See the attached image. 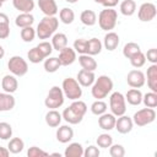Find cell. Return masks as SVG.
I'll return each instance as SVG.
<instances>
[{
  "instance_id": "obj_22",
  "label": "cell",
  "mask_w": 157,
  "mask_h": 157,
  "mask_svg": "<svg viewBox=\"0 0 157 157\" xmlns=\"http://www.w3.org/2000/svg\"><path fill=\"white\" fill-rule=\"evenodd\" d=\"M33 22H34V16L31 12H20V15H17L15 18V25L20 28L32 26Z\"/></svg>"
},
{
  "instance_id": "obj_38",
  "label": "cell",
  "mask_w": 157,
  "mask_h": 157,
  "mask_svg": "<svg viewBox=\"0 0 157 157\" xmlns=\"http://www.w3.org/2000/svg\"><path fill=\"white\" fill-rule=\"evenodd\" d=\"M129 60H130V64H131L132 67L140 69V67H142V66L145 65V63H146V56H145V54H144L142 52H139V53L134 54L131 58H129Z\"/></svg>"
},
{
  "instance_id": "obj_52",
  "label": "cell",
  "mask_w": 157,
  "mask_h": 157,
  "mask_svg": "<svg viewBox=\"0 0 157 157\" xmlns=\"http://www.w3.org/2000/svg\"><path fill=\"white\" fill-rule=\"evenodd\" d=\"M5 55V49L2 48V45H0V59H2Z\"/></svg>"
},
{
  "instance_id": "obj_2",
  "label": "cell",
  "mask_w": 157,
  "mask_h": 157,
  "mask_svg": "<svg viewBox=\"0 0 157 157\" xmlns=\"http://www.w3.org/2000/svg\"><path fill=\"white\" fill-rule=\"evenodd\" d=\"M91 94L96 99H103L105 98L113 90V81L107 75H101L98 78L94 80L93 85L91 86Z\"/></svg>"
},
{
  "instance_id": "obj_41",
  "label": "cell",
  "mask_w": 157,
  "mask_h": 157,
  "mask_svg": "<svg viewBox=\"0 0 157 157\" xmlns=\"http://www.w3.org/2000/svg\"><path fill=\"white\" fill-rule=\"evenodd\" d=\"M96 142H97L98 147H101V148H108V147L113 144V137H112L109 134L103 132V134L98 135Z\"/></svg>"
},
{
  "instance_id": "obj_48",
  "label": "cell",
  "mask_w": 157,
  "mask_h": 157,
  "mask_svg": "<svg viewBox=\"0 0 157 157\" xmlns=\"http://www.w3.org/2000/svg\"><path fill=\"white\" fill-rule=\"evenodd\" d=\"M101 155L99 150L97 146L94 145H91L88 147H86V150H83V156L85 157H98Z\"/></svg>"
},
{
  "instance_id": "obj_31",
  "label": "cell",
  "mask_w": 157,
  "mask_h": 157,
  "mask_svg": "<svg viewBox=\"0 0 157 157\" xmlns=\"http://www.w3.org/2000/svg\"><path fill=\"white\" fill-rule=\"evenodd\" d=\"M80 21L85 25V26H94L97 22V15L93 10H83L80 15Z\"/></svg>"
},
{
  "instance_id": "obj_1",
  "label": "cell",
  "mask_w": 157,
  "mask_h": 157,
  "mask_svg": "<svg viewBox=\"0 0 157 157\" xmlns=\"http://www.w3.org/2000/svg\"><path fill=\"white\" fill-rule=\"evenodd\" d=\"M86 113H87L86 103L83 101L75 99L67 108L64 109V112L61 113V117L66 123H69L71 125H76L82 121Z\"/></svg>"
},
{
  "instance_id": "obj_13",
  "label": "cell",
  "mask_w": 157,
  "mask_h": 157,
  "mask_svg": "<svg viewBox=\"0 0 157 157\" xmlns=\"http://www.w3.org/2000/svg\"><path fill=\"white\" fill-rule=\"evenodd\" d=\"M76 54L77 53L74 50V48L65 47L64 49H61L59 52V56H58L61 66H69V65L74 64L76 60Z\"/></svg>"
},
{
  "instance_id": "obj_44",
  "label": "cell",
  "mask_w": 157,
  "mask_h": 157,
  "mask_svg": "<svg viewBox=\"0 0 157 157\" xmlns=\"http://www.w3.org/2000/svg\"><path fill=\"white\" fill-rule=\"evenodd\" d=\"M37 49H38V50H39V53L44 56V59H45V58H48V56L52 54V52L54 50V49H53L52 43H49V42H47V40L40 42V43L37 45Z\"/></svg>"
},
{
  "instance_id": "obj_11",
  "label": "cell",
  "mask_w": 157,
  "mask_h": 157,
  "mask_svg": "<svg viewBox=\"0 0 157 157\" xmlns=\"http://www.w3.org/2000/svg\"><path fill=\"white\" fill-rule=\"evenodd\" d=\"M126 82L131 88H140L145 85L146 82V76L145 74L139 70V69H134L130 70L126 75Z\"/></svg>"
},
{
  "instance_id": "obj_32",
  "label": "cell",
  "mask_w": 157,
  "mask_h": 157,
  "mask_svg": "<svg viewBox=\"0 0 157 157\" xmlns=\"http://www.w3.org/2000/svg\"><path fill=\"white\" fill-rule=\"evenodd\" d=\"M25 148V142L20 137H12L10 139L9 144H7V150L10 151V153H13V155H17L20 152H22Z\"/></svg>"
},
{
  "instance_id": "obj_46",
  "label": "cell",
  "mask_w": 157,
  "mask_h": 157,
  "mask_svg": "<svg viewBox=\"0 0 157 157\" xmlns=\"http://www.w3.org/2000/svg\"><path fill=\"white\" fill-rule=\"evenodd\" d=\"M86 49H87V39L83 38H78L74 42V50L78 54H86Z\"/></svg>"
},
{
  "instance_id": "obj_16",
  "label": "cell",
  "mask_w": 157,
  "mask_h": 157,
  "mask_svg": "<svg viewBox=\"0 0 157 157\" xmlns=\"http://www.w3.org/2000/svg\"><path fill=\"white\" fill-rule=\"evenodd\" d=\"M55 136H56V140L60 144H67L74 137V130L70 125H61V126L58 128Z\"/></svg>"
},
{
  "instance_id": "obj_30",
  "label": "cell",
  "mask_w": 157,
  "mask_h": 157,
  "mask_svg": "<svg viewBox=\"0 0 157 157\" xmlns=\"http://www.w3.org/2000/svg\"><path fill=\"white\" fill-rule=\"evenodd\" d=\"M10 36V20L4 12H0V39H6Z\"/></svg>"
},
{
  "instance_id": "obj_7",
  "label": "cell",
  "mask_w": 157,
  "mask_h": 157,
  "mask_svg": "<svg viewBox=\"0 0 157 157\" xmlns=\"http://www.w3.org/2000/svg\"><path fill=\"white\" fill-rule=\"evenodd\" d=\"M7 69L10 70V72L12 75H15L16 77H22L27 74L28 71V64L27 61L20 56V55H13L7 61Z\"/></svg>"
},
{
  "instance_id": "obj_45",
  "label": "cell",
  "mask_w": 157,
  "mask_h": 157,
  "mask_svg": "<svg viewBox=\"0 0 157 157\" xmlns=\"http://www.w3.org/2000/svg\"><path fill=\"white\" fill-rule=\"evenodd\" d=\"M109 155L112 157H123L125 155V148L120 144H112L109 146Z\"/></svg>"
},
{
  "instance_id": "obj_10",
  "label": "cell",
  "mask_w": 157,
  "mask_h": 157,
  "mask_svg": "<svg viewBox=\"0 0 157 157\" xmlns=\"http://www.w3.org/2000/svg\"><path fill=\"white\" fill-rule=\"evenodd\" d=\"M157 15V9L156 5L152 2H144L140 5L139 11H137V16L139 20L142 22H150L152 21Z\"/></svg>"
},
{
  "instance_id": "obj_39",
  "label": "cell",
  "mask_w": 157,
  "mask_h": 157,
  "mask_svg": "<svg viewBox=\"0 0 157 157\" xmlns=\"http://www.w3.org/2000/svg\"><path fill=\"white\" fill-rule=\"evenodd\" d=\"M21 39L26 43H29L34 39V37L37 36L36 34V29L32 27V26H28V27H25V28H21Z\"/></svg>"
},
{
  "instance_id": "obj_49",
  "label": "cell",
  "mask_w": 157,
  "mask_h": 157,
  "mask_svg": "<svg viewBox=\"0 0 157 157\" xmlns=\"http://www.w3.org/2000/svg\"><path fill=\"white\" fill-rule=\"evenodd\" d=\"M146 60L150 61L151 64H157V49L156 48H151L147 50V53L145 54Z\"/></svg>"
},
{
  "instance_id": "obj_33",
  "label": "cell",
  "mask_w": 157,
  "mask_h": 157,
  "mask_svg": "<svg viewBox=\"0 0 157 157\" xmlns=\"http://www.w3.org/2000/svg\"><path fill=\"white\" fill-rule=\"evenodd\" d=\"M119 10L124 16H132L136 11V2L134 0H124L120 2Z\"/></svg>"
},
{
  "instance_id": "obj_47",
  "label": "cell",
  "mask_w": 157,
  "mask_h": 157,
  "mask_svg": "<svg viewBox=\"0 0 157 157\" xmlns=\"http://www.w3.org/2000/svg\"><path fill=\"white\" fill-rule=\"evenodd\" d=\"M27 156L28 157H45V156H49V153L45 152V151H43L42 148L37 147V146H32V147L28 148Z\"/></svg>"
},
{
  "instance_id": "obj_54",
  "label": "cell",
  "mask_w": 157,
  "mask_h": 157,
  "mask_svg": "<svg viewBox=\"0 0 157 157\" xmlns=\"http://www.w3.org/2000/svg\"><path fill=\"white\" fill-rule=\"evenodd\" d=\"M94 2H97V4H102L103 2V0H93Z\"/></svg>"
},
{
  "instance_id": "obj_36",
  "label": "cell",
  "mask_w": 157,
  "mask_h": 157,
  "mask_svg": "<svg viewBox=\"0 0 157 157\" xmlns=\"http://www.w3.org/2000/svg\"><path fill=\"white\" fill-rule=\"evenodd\" d=\"M139 52H141V48H140V45H139L137 43H135V42H129V43H126V44L124 45V48H123V55H124L126 59L131 58L134 54H136V53H139Z\"/></svg>"
},
{
  "instance_id": "obj_40",
  "label": "cell",
  "mask_w": 157,
  "mask_h": 157,
  "mask_svg": "<svg viewBox=\"0 0 157 157\" xmlns=\"http://www.w3.org/2000/svg\"><path fill=\"white\" fill-rule=\"evenodd\" d=\"M142 103L148 108H156L157 107V93L156 92H147L146 94H142Z\"/></svg>"
},
{
  "instance_id": "obj_19",
  "label": "cell",
  "mask_w": 157,
  "mask_h": 157,
  "mask_svg": "<svg viewBox=\"0 0 157 157\" xmlns=\"http://www.w3.org/2000/svg\"><path fill=\"white\" fill-rule=\"evenodd\" d=\"M1 87L4 92L7 93H13L18 88V81L15 75H5L1 80Z\"/></svg>"
},
{
  "instance_id": "obj_27",
  "label": "cell",
  "mask_w": 157,
  "mask_h": 157,
  "mask_svg": "<svg viewBox=\"0 0 157 157\" xmlns=\"http://www.w3.org/2000/svg\"><path fill=\"white\" fill-rule=\"evenodd\" d=\"M65 157H82L83 156V147L80 142H71L64 151Z\"/></svg>"
},
{
  "instance_id": "obj_14",
  "label": "cell",
  "mask_w": 157,
  "mask_h": 157,
  "mask_svg": "<svg viewBox=\"0 0 157 157\" xmlns=\"http://www.w3.org/2000/svg\"><path fill=\"white\" fill-rule=\"evenodd\" d=\"M77 82L80 83L81 87H91L96 80V75L94 71H88L85 69H81L77 72V77H76Z\"/></svg>"
},
{
  "instance_id": "obj_29",
  "label": "cell",
  "mask_w": 157,
  "mask_h": 157,
  "mask_svg": "<svg viewBox=\"0 0 157 157\" xmlns=\"http://www.w3.org/2000/svg\"><path fill=\"white\" fill-rule=\"evenodd\" d=\"M102 42L98 38H91L87 40V49H86V54L88 55H97L102 52Z\"/></svg>"
},
{
  "instance_id": "obj_9",
  "label": "cell",
  "mask_w": 157,
  "mask_h": 157,
  "mask_svg": "<svg viewBox=\"0 0 157 157\" xmlns=\"http://www.w3.org/2000/svg\"><path fill=\"white\" fill-rule=\"evenodd\" d=\"M131 119H132V123L135 125H137V126H146V125H148V124L155 121V119H156V110H155V108H148V107L142 108V109L137 110Z\"/></svg>"
},
{
  "instance_id": "obj_21",
  "label": "cell",
  "mask_w": 157,
  "mask_h": 157,
  "mask_svg": "<svg viewBox=\"0 0 157 157\" xmlns=\"http://www.w3.org/2000/svg\"><path fill=\"white\" fill-rule=\"evenodd\" d=\"M147 86L152 92L157 93V64H151L146 71Z\"/></svg>"
},
{
  "instance_id": "obj_37",
  "label": "cell",
  "mask_w": 157,
  "mask_h": 157,
  "mask_svg": "<svg viewBox=\"0 0 157 157\" xmlns=\"http://www.w3.org/2000/svg\"><path fill=\"white\" fill-rule=\"evenodd\" d=\"M107 108H108L107 103L103 102L102 99H96V101L91 104V112H92V114H94V115H97V117H99V115H102L103 113H105V112H107Z\"/></svg>"
},
{
  "instance_id": "obj_56",
  "label": "cell",
  "mask_w": 157,
  "mask_h": 157,
  "mask_svg": "<svg viewBox=\"0 0 157 157\" xmlns=\"http://www.w3.org/2000/svg\"><path fill=\"white\" fill-rule=\"evenodd\" d=\"M1 6H2V2H1V1H0V9H1Z\"/></svg>"
},
{
  "instance_id": "obj_35",
  "label": "cell",
  "mask_w": 157,
  "mask_h": 157,
  "mask_svg": "<svg viewBox=\"0 0 157 157\" xmlns=\"http://www.w3.org/2000/svg\"><path fill=\"white\" fill-rule=\"evenodd\" d=\"M59 18L63 23L65 25H70L74 22L75 20V12L74 10L69 9V7H63L60 11H59Z\"/></svg>"
},
{
  "instance_id": "obj_18",
  "label": "cell",
  "mask_w": 157,
  "mask_h": 157,
  "mask_svg": "<svg viewBox=\"0 0 157 157\" xmlns=\"http://www.w3.org/2000/svg\"><path fill=\"white\" fill-rule=\"evenodd\" d=\"M16 104L15 97L12 93L0 92V112H10L13 109Z\"/></svg>"
},
{
  "instance_id": "obj_53",
  "label": "cell",
  "mask_w": 157,
  "mask_h": 157,
  "mask_svg": "<svg viewBox=\"0 0 157 157\" xmlns=\"http://www.w3.org/2000/svg\"><path fill=\"white\" fill-rule=\"evenodd\" d=\"M66 2H69V4H76L78 0H65Z\"/></svg>"
},
{
  "instance_id": "obj_24",
  "label": "cell",
  "mask_w": 157,
  "mask_h": 157,
  "mask_svg": "<svg viewBox=\"0 0 157 157\" xmlns=\"http://www.w3.org/2000/svg\"><path fill=\"white\" fill-rule=\"evenodd\" d=\"M124 97H125V101L130 105H139V104L142 103V93H141V91L139 88L129 90Z\"/></svg>"
},
{
  "instance_id": "obj_12",
  "label": "cell",
  "mask_w": 157,
  "mask_h": 157,
  "mask_svg": "<svg viewBox=\"0 0 157 157\" xmlns=\"http://www.w3.org/2000/svg\"><path fill=\"white\" fill-rule=\"evenodd\" d=\"M132 126H134V123H132V119L125 114L118 117V119L115 120V126L114 129H117L118 132L120 134H128L132 130Z\"/></svg>"
},
{
  "instance_id": "obj_25",
  "label": "cell",
  "mask_w": 157,
  "mask_h": 157,
  "mask_svg": "<svg viewBox=\"0 0 157 157\" xmlns=\"http://www.w3.org/2000/svg\"><path fill=\"white\" fill-rule=\"evenodd\" d=\"M61 120H63V117H61V114L56 109H49L48 113L45 114V123L50 128L59 126L60 123H61Z\"/></svg>"
},
{
  "instance_id": "obj_50",
  "label": "cell",
  "mask_w": 157,
  "mask_h": 157,
  "mask_svg": "<svg viewBox=\"0 0 157 157\" xmlns=\"http://www.w3.org/2000/svg\"><path fill=\"white\" fill-rule=\"evenodd\" d=\"M118 2H119V0H103L102 5H103L104 7L113 9L114 6H117V5H118Z\"/></svg>"
},
{
  "instance_id": "obj_3",
  "label": "cell",
  "mask_w": 157,
  "mask_h": 157,
  "mask_svg": "<svg viewBox=\"0 0 157 157\" xmlns=\"http://www.w3.org/2000/svg\"><path fill=\"white\" fill-rule=\"evenodd\" d=\"M58 27L59 20L55 16H44L36 28V34L39 39H48L55 33Z\"/></svg>"
},
{
  "instance_id": "obj_28",
  "label": "cell",
  "mask_w": 157,
  "mask_h": 157,
  "mask_svg": "<svg viewBox=\"0 0 157 157\" xmlns=\"http://www.w3.org/2000/svg\"><path fill=\"white\" fill-rule=\"evenodd\" d=\"M12 5L20 12H32L34 10L33 0H12Z\"/></svg>"
},
{
  "instance_id": "obj_15",
  "label": "cell",
  "mask_w": 157,
  "mask_h": 157,
  "mask_svg": "<svg viewBox=\"0 0 157 157\" xmlns=\"http://www.w3.org/2000/svg\"><path fill=\"white\" fill-rule=\"evenodd\" d=\"M115 120H117V117L114 114L105 112L102 115H99V118H98V125H99V128L102 130L110 131L115 126Z\"/></svg>"
},
{
  "instance_id": "obj_57",
  "label": "cell",
  "mask_w": 157,
  "mask_h": 157,
  "mask_svg": "<svg viewBox=\"0 0 157 157\" xmlns=\"http://www.w3.org/2000/svg\"><path fill=\"white\" fill-rule=\"evenodd\" d=\"M0 1H1V2H5V1H7V0H0Z\"/></svg>"
},
{
  "instance_id": "obj_23",
  "label": "cell",
  "mask_w": 157,
  "mask_h": 157,
  "mask_svg": "<svg viewBox=\"0 0 157 157\" xmlns=\"http://www.w3.org/2000/svg\"><path fill=\"white\" fill-rule=\"evenodd\" d=\"M78 63L82 69L88 70V71H94L97 69V61L93 59L92 55L88 54H80L78 55Z\"/></svg>"
},
{
  "instance_id": "obj_6",
  "label": "cell",
  "mask_w": 157,
  "mask_h": 157,
  "mask_svg": "<svg viewBox=\"0 0 157 157\" xmlns=\"http://www.w3.org/2000/svg\"><path fill=\"white\" fill-rule=\"evenodd\" d=\"M64 101H65V96H64V92H63L61 87L53 86L49 90V92H48V94L44 99V104L49 109H56V108H60L64 104Z\"/></svg>"
},
{
  "instance_id": "obj_55",
  "label": "cell",
  "mask_w": 157,
  "mask_h": 157,
  "mask_svg": "<svg viewBox=\"0 0 157 157\" xmlns=\"http://www.w3.org/2000/svg\"><path fill=\"white\" fill-rule=\"evenodd\" d=\"M52 156H59V157H60V153H58V152H54V153H52Z\"/></svg>"
},
{
  "instance_id": "obj_43",
  "label": "cell",
  "mask_w": 157,
  "mask_h": 157,
  "mask_svg": "<svg viewBox=\"0 0 157 157\" xmlns=\"http://www.w3.org/2000/svg\"><path fill=\"white\" fill-rule=\"evenodd\" d=\"M11 136H12V126L6 121H1L0 123V139L10 140Z\"/></svg>"
},
{
  "instance_id": "obj_5",
  "label": "cell",
  "mask_w": 157,
  "mask_h": 157,
  "mask_svg": "<svg viewBox=\"0 0 157 157\" xmlns=\"http://www.w3.org/2000/svg\"><path fill=\"white\" fill-rule=\"evenodd\" d=\"M61 90L64 92V96L71 101L80 99L82 96V88H81L80 83L77 82L76 78H72V77L64 78L63 85H61Z\"/></svg>"
},
{
  "instance_id": "obj_17",
  "label": "cell",
  "mask_w": 157,
  "mask_h": 157,
  "mask_svg": "<svg viewBox=\"0 0 157 157\" xmlns=\"http://www.w3.org/2000/svg\"><path fill=\"white\" fill-rule=\"evenodd\" d=\"M38 7L45 16H55L59 11L55 0H38Z\"/></svg>"
},
{
  "instance_id": "obj_26",
  "label": "cell",
  "mask_w": 157,
  "mask_h": 157,
  "mask_svg": "<svg viewBox=\"0 0 157 157\" xmlns=\"http://www.w3.org/2000/svg\"><path fill=\"white\" fill-rule=\"evenodd\" d=\"M52 45L53 49L60 52L61 49H64L65 47H67V37L65 33H54L52 36Z\"/></svg>"
},
{
  "instance_id": "obj_34",
  "label": "cell",
  "mask_w": 157,
  "mask_h": 157,
  "mask_svg": "<svg viewBox=\"0 0 157 157\" xmlns=\"http://www.w3.org/2000/svg\"><path fill=\"white\" fill-rule=\"evenodd\" d=\"M60 66H61V64H60L58 56H52V58L48 56V59L44 60V70H45L47 72L53 74V72L58 71Z\"/></svg>"
},
{
  "instance_id": "obj_42",
  "label": "cell",
  "mask_w": 157,
  "mask_h": 157,
  "mask_svg": "<svg viewBox=\"0 0 157 157\" xmlns=\"http://www.w3.org/2000/svg\"><path fill=\"white\" fill-rule=\"evenodd\" d=\"M27 58H28V60L32 64H39V63H42L44 60V56L39 53V50L37 49V47H34V48H32V49L28 50Z\"/></svg>"
},
{
  "instance_id": "obj_51",
  "label": "cell",
  "mask_w": 157,
  "mask_h": 157,
  "mask_svg": "<svg viewBox=\"0 0 157 157\" xmlns=\"http://www.w3.org/2000/svg\"><path fill=\"white\" fill-rule=\"evenodd\" d=\"M10 155V151L6 147H1L0 146V157H7Z\"/></svg>"
},
{
  "instance_id": "obj_8",
  "label": "cell",
  "mask_w": 157,
  "mask_h": 157,
  "mask_svg": "<svg viewBox=\"0 0 157 157\" xmlns=\"http://www.w3.org/2000/svg\"><path fill=\"white\" fill-rule=\"evenodd\" d=\"M109 108L112 114L115 117H120L125 114L126 112V101L123 93L120 92H113L109 97Z\"/></svg>"
},
{
  "instance_id": "obj_20",
  "label": "cell",
  "mask_w": 157,
  "mask_h": 157,
  "mask_svg": "<svg viewBox=\"0 0 157 157\" xmlns=\"http://www.w3.org/2000/svg\"><path fill=\"white\" fill-rule=\"evenodd\" d=\"M119 42H120V39H119L118 33L109 31V32L104 36V39H103V43H102V44H103V47H104L107 50L113 52V50H115V49L118 48Z\"/></svg>"
},
{
  "instance_id": "obj_4",
  "label": "cell",
  "mask_w": 157,
  "mask_h": 157,
  "mask_svg": "<svg viewBox=\"0 0 157 157\" xmlns=\"http://www.w3.org/2000/svg\"><path fill=\"white\" fill-rule=\"evenodd\" d=\"M117 20H118V12L114 9L105 7L98 15V25H99L101 29L107 31V32L112 31L115 27Z\"/></svg>"
}]
</instances>
